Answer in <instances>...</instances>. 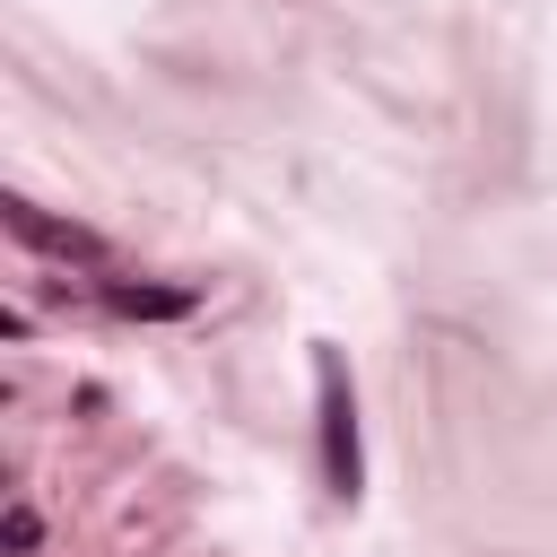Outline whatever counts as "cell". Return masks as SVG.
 <instances>
[{"instance_id":"obj_1","label":"cell","mask_w":557,"mask_h":557,"mask_svg":"<svg viewBox=\"0 0 557 557\" xmlns=\"http://www.w3.org/2000/svg\"><path fill=\"white\" fill-rule=\"evenodd\" d=\"M313 409H322V479H331L339 505H357V487H366V453H357V392H348L339 348H313Z\"/></svg>"},{"instance_id":"obj_2","label":"cell","mask_w":557,"mask_h":557,"mask_svg":"<svg viewBox=\"0 0 557 557\" xmlns=\"http://www.w3.org/2000/svg\"><path fill=\"white\" fill-rule=\"evenodd\" d=\"M0 226L26 244V252H44V261H78V270H113V244L96 235V226H78V218H44L26 191H9L0 200Z\"/></svg>"},{"instance_id":"obj_3","label":"cell","mask_w":557,"mask_h":557,"mask_svg":"<svg viewBox=\"0 0 557 557\" xmlns=\"http://www.w3.org/2000/svg\"><path fill=\"white\" fill-rule=\"evenodd\" d=\"M104 305H113L122 322H174V313H191V305H200V287H131V278H113V287H104Z\"/></svg>"},{"instance_id":"obj_4","label":"cell","mask_w":557,"mask_h":557,"mask_svg":"<svg viewBox=\"0 0 557 557\" xmlns=\"http://www.w3.org/2000/svg\"><path fill=\"white\" fill-rule=\"evenodd\" d=\"M0 540H9V557H35V548H44V513H35V505H9Z\"/></svg>"}]
</instances>
